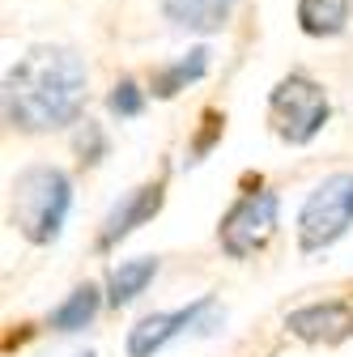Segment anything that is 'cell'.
Masks as SVG:
<instances>
[{
  "instance_id": "277c9868",
  "label": "cell",
  "mask_w": 353,
  "mask_h": 357,
  "mask_svg": "<svg viewBox=\"0 0 353 357\" xmlns=\"http://www.w3.org/2000/svg\"><path fill=\"white\" fill-rule=\"evenodd\" d=\"M353 226V174L336 170L324 183H315V192L302 200L298 208V247L311 255L332 247L336 238H345Z\"/></svg>"
},
{
  "instance_id": "ba28073f",
  "label": "cell",
  "mask_w": 353,
  "mask_h": 357,
  "mask_svg": "<svg viewBox=\"0 0 353 357\" xmlns=\"http://www.w3.org/2000/svg\"><path fill=\"white\" fill-rule=\"evenodd\" d=\"M200 310H209V298H196L192 306H179V310H158V315H145L137 328H128V340H123L128 357H153L162 344H170L183 328H192Z\"/></svg>"
},
{
  "instance_id": "3957f363",
  "label": "cell",
  "mask_w": 353,
  "mask_h": 357,
  "mask_svg": "<svg viewBox=\"0 0 353 357\" xmlns=\"http://www.w3.org/2000/svg\"><path fill=\"white\" fill-rule=\"evenodd\" d=\"M269 123L285 145H311L328 123V94L306 73H290L269 94Z\"/></svg>"
},
{
  "instance_id": "4fadbf2b",
  "label": "cell",
  "mask_w": 353,
  "mask_h": 357,
  "mask_svg": "<svg viewBox=\"0 0 353 357\" xmlns=\"http://www.w3.org/2000/svg\"><path fill=\"white\" fill-rule=\"evenodd\" d=\"M166 13L179 26H196V30H213L226 13V0H166Z\"/></svg>"
},
{
  "instance_id": "6da1fadb",
  "label": "cell",
  "mask_w": 353,
  "mask_h": 357,
  "mask_svg": "<svg viewBox=\"0 0 353 357\" xmlns=\"http://www.w3.org/2000/svg\"><path fill=\"white\" fill-rule=\"evenodd\" d=\"M90 68L73 47H30L5 77V111L22 132L68 128L85 107Z\"/></svg>"
},
{
  "instance_id": "7c38bea8",
  "label": "cell",
  "mask_w": 353,
  "mask_h": 357,
  "mask_svg": "<svg viewBox=\"0 0 353 357\" xmlns=\"http://www.w3.org/2000/svg\"><path fill=\"white\" fill-rule=\"evenodd\" d=\"M204 68H209V52L196 47V52H188L183 60H174L170 68H158V73H153V94H158V98H174L179 89H188L192 81H200Z\"/></svg>"
},
{
  "instance_id": "9c48e42d",
  "label": "cell",
  "mask_w": 353,
  "mask_h": 357,
  "mask_svg": "<svg viewBox=\"0 0 353 357\" xmlns=\"http://www.w3.org/2000/svg\"><path fill=\"white\" fill-rule=\"evenodd\" d=\"M158 277V259L153 255H137V259H119L107 273V302L111 306H128L132 298H141L149 289V281Z\"/></svg>"
},
{
  "instance_id": "8992f818",
  "label": "cell",
  "mask_w": 353,
  "mask_h": 357,
  "mask_svg": "<svg viewBox=\"0 0 353 357\" xmlns=\"http://www.w3.org/2000/svg\"><path fill=\"white\" fill-rule=\"evenodd\" d=\"M285 332L302 344L315 349H336L345 340H353V302L345 298H324V302H306L294 306L285 315Z\"/></svg>"
},
{
  "instance_id": "52a82bcc",
  "label": "cell",
  "mask_w": 353,
  "mask_h": 357,
  "mask_svg": "<svg viewBox=\"0 0 353 357\" xmlns=\"http://www.w3.org/2000/svg\"><path fill=\"white\" fill-rule=\"evenodd\" d=\"M162 200H166V178H153V183H141V188H132L111 213H107V221H103V234H98V247L103 251H111L119 238H128L137 226H145L149 217H158V208H162Z\"/></svg>"
},
{
  "instance_id": "8fae6325",
  "label": "cell",
  "mask_w": 353,
  "mask_h": 357,
  "mask_svg": "<svg viewBox=\"0 0 353 357\" xmlns=\"http://www.w3.org/2000/svg\"><path fill=\"white\" fill-rule=\"evenodd\" d=\"M349 22V0H298V26L311 38H332Z\"/></svg>"
},
{
  "instance_id": "7a4b0ae2",
  "label": "cell",
  "mask_w": 353,
  "mask_h": 357,
  "mask_svg": "<svg viewBox=\"0 0 353 357\" xmlns=\"http://www.w3.org/2000/svg\"><path fill=\"white\" fill-rule=\"evenodd\" d=\"M68 208H73V178L60 166H26L13 178L9 221L26 243H34V247L56 243Z\"/></svg>"
},
{
  "instance_id": "5b68a950",
  "label": "cell",
  "mask_w": 353,
  "mask_h": 357,
  "mask_svg": "<svg viewBox=\"0 0 353 357\" xmlns=\"http://www.w3.org/2000/svg\"><path fill=\"white\" fill-rule=\"evenodd\" d=\"M277 213H281V200L277 192H243L226 217L217 226V243L230 259H247L255 251L269 247V238L277 234Z\"/></svg>"
},
{
  "instance_id": "5bb4252c",
  "label": "cell",
  "mask_w": 353,
  "mask_h": 357,
  "mask_svg": "<svg viewBox=\"0 0 353 357\" xmlns=\"http://www.w3.org/2000/svg\"><path fill=\"white\" fill-rule=\"evenodd\" d=\"M141 107H145V94H141V85L123 77V81L111 89V111H115L119 119H132V115H141Z\"/></svg>"
},
{
  "instance_id": "30bf717a",
  "label": "cell",
  "mask_w": 353,
  "mask_h": 357,
  "mask_svg": "<svg viewBox=\"0 0 353 357\" xmlns=\"http://www.w3.org/2000/svg\"><path fill=\"white\" fill-rule=\"evenodd\" d=\"M98 306H103V289L98 285H77L56 310H52V332H81L85 324H94V315H98Z\"/></svg>"
}]
</instances>
